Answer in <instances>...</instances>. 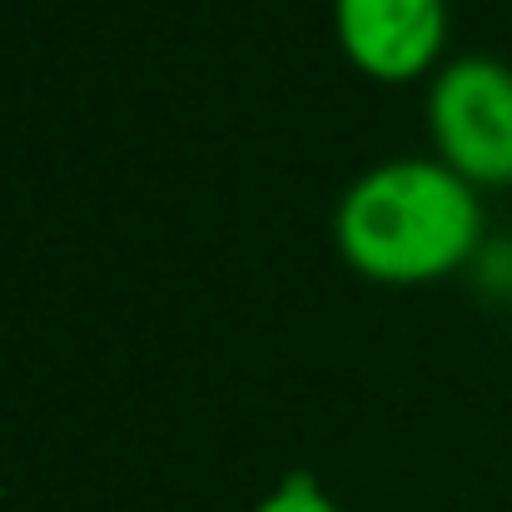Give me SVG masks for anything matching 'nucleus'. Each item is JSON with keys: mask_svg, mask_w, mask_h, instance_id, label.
<instances>
[{"mask_svg": "<svg viewBox=\"0 0 512 512\" xmlns=\"http://www.w3.org/2000/svg\"><path fill=\"white\" fill-rule=\"evenodd\" d=\"M254 512H339L334 508V498L319 488V478H309V473H289L264 503Z\"/></svg>", "mask_w": 512, "mask_h": 512, "instance_id": "obj_4", "label": "nucleus"}, {"mask_svg": "<svg viewBox=\"0 0 512 512\" xmlns=\"http://www.w3.org/2000/svg\"><path fill=\"white\" fill-rule=\"evenodd\" d=\"M438 160L468 184H512V70L488 55L453 60L428 95Z\"/></svg>", "mask_w": 512, "mask_h": 512, "instance_id": "obj_2", "label": "nucleus"}, {"mask_svg": "<svg viewBox=\"0 0 512 512\" xmlns=\"http://www.w3.org/2000/svg\"><path fill=\"white\" fill-rule=\"evenodd\" d=\"M334 234L358 274L418 284L473 259L483 209L473 184L443 160H388L348 184Z\"/></svg>", "mask_w": 512, "mask_h": 512, "instance_id": "obj_1", "label": "nucleus"}, {"mask_svg": "<svg viewBox=\"0 0 512 512\" xmlns=\"http://www.w3.org/2000/svg\"><path fill=\"white\" fill-rule=\"evenodd\" d=\"M348 60L378 80L428 70L448 40V0H334Z\"/></svg>", "mask_w": 512, "mask_h": 512, "instance_id": "obj_3", "label": "nucleus"}]
</instances>
